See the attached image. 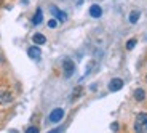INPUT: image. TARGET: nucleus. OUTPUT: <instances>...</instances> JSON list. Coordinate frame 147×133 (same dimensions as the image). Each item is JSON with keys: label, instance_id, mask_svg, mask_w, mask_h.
I'll return each instance as SVG.
<instances>
[{"label": "nucleus", "instance_id": "4", "mask_svg": "<svg viewBox=\"0 0 147 133\" xmlns=\"http://www.w3.org/2000/svg\"><path fill=\"white\" fill-rule=\"evenodd\" d=\"M50 11H51V15L53 16H56V19H59L61 22H64L67 19V15L64 13V11H61V10H58L56 7H51L50 8Z\"/></svg>", "mask_w": 147, "mask_h": 133}, {"label": "nucleus", "instance_id": "16", "mask_svg": "<svg viewBox=\"0 0 147 133\" xmlns=\"http://www.w3.org/2000/svg\"><path fill=\"white\" fill-rule=\"evenodd\" d=\"M0 2H2V0H0Z\"/></svg>", "mask_w": 147, "mask_h": 133}, {"label": "nucleus", "instance_id": "10", "mask_svg": "<svg viewBox=\"0 0 147 133\" xmlns=\"http://www.w3.org/2000/svg\"><path fill=\"white\" fill-rule=\"evenodd\" d=\"M134 98H136V101H142L144 98H146V92H144L142 88L134 90Z\"/></svg>", "mask_w": 147, "mask_h": 133}, {"label": "nucleus", "instance_id": "7", "mask_svg": "<svg viewBox=\"0 0 147 133\" xmlns=\"http://www.w3.org/2000/svg\"><path fill=\"white\" fill-rule=\"evenodd\" d=\"M90 15H91L93 18H101L102 10H101L99 5H91V7H90Z\"/></svg>", "mask_w": 147, "mask_h": 133}, {"label": "nucleus", "instance_id": "1", "mask_svg": "<svg viewBox=\"0 0 147 133\" xmlns=\"http://www.w3.org/2000/svg\"><path fill=\"white\" fill-rule=\"evenodd\" d=\"M134 130H136L138 133H147V114L146 112H141V114L136 115Z\"/></svg>", "mask_w": 147, "mask_h": 133}, {"label": "nucleus", "instance_id": "11", "mask_svg": "<svg viewBox=\"0 0 147 133\" xmlns=\"http://www.w3.org/2000/svg\"><path fill=\"white\" fill-rule=\"evenodd\" d=\"M139 16H141V13H139V11H131V13H129V22H131V24L138 22Z\"/></svg>", "mask_w": 147, "mask_h": 133}, {"label": "nucleus", "instance_id": "5", "mask_svg": "<svg viewBox=\"0 0 147 133\" xmlns=\"http://www.w3.org/2000/svg\"><path fill=\"white\" fill-rule=\"evenodd\" d=\"M123 87V80L121 79H112L109 83V90L110 92H118V90Z\"/></svg>", "mask_w": 147, "mask_h": 133}, {"label": "nucleus", "instance_id": "14", "mask_svg": "<svg viewBox=\"0 0 147 133\" xmlns=\"http://www.w3.org/2000/svg\"><path fill=\"white\" fill-rule=\"evenodd\" d=\"M26 132H27V133H38V128H37V127H29Z\"/></svg>", "mask_w": 147, "mask_h": 133}, {"label": "nucleus", "instance_id": "9", "mask_svg": "<svg viewBox=\"0 0 147 133\" xmlns=\"http://www.w3.org/2000/svg\"><path fill=\"white\" fill-rule=\"evenodd\" d=\"M32 40L35 45H43L45 42H47V39H45V35H42V34H34Z\"/></svg>", "mask_w": 147, "mask_h": 133}, {"label": "nucleus", "instance_id": "6", "mask_svg": "<svg viewBox=\"0 0 147 133\" xmlns=\"http://www.w3.org/2000/svg\"><path fill=\"white\" fill-rule=\"evenodd\" d=\"M27 55H29V58H32V59H38L42 56V52H40L38 47H30L29 50H27Z\"/></svg>", "mask_w": 147, "mask_h": 133}, {"label": "nucleus", "instance_id": "12", "mask_svg": "<svg viewBox=\"0 0 147 133\" xmlns=\"http://www.w3.org/2000/svg\"><path fill=\"white\" fill-rule=\"evenodd\" d=\"M136 43H138L136 39H131V40H128V42H126V50H133V48L136 47Z\"/></svg>", "mask_w": 147, "mask_h": 133}, {"label": "nucleus", "instance_id": "2", "mask_svg": "<svg viewBox=\"0 0 147 133\" xmlns=\"http://www.w3.org/2000/svg\"><path fill=\"white\" fill-rule=\"evenodd\" d=\"M63 69H64V77H66V79L72 77L74 71H75V64H74L72 59H64V63H63Z\"/></svg>", "mask_w": 147, "mask_h": 133}, {"label": "nucleus", "instance_id": "3", "mask_svg": "<svg viewBox=\"0 0 147 133\" xmlns=\"http://www.w3.org/2000/svg\"><path fill=\"white\" fill-rule=\"evenodd\" d=\"M64 117V109H61V107H56V109H53L51 111V114H50V122L51 124H56V122H59L61 119Z\"/></svg>", "mask_w": 147, "mask_h": 133}, {"label": "nucleus", "instance_id": "13", "mask_svg": "<svg viewBox=\"0 0 147 133\" xmlns=\"http://www.w3.org/2000/svg\"><path fill=\"white\" fill-rule=\"evenodd\" d=\"M56 26H58V21H56V19H50V21H48V27L53 29V27H56Z\"/></svg>", "mask_w": 147, "mask_h": 133}, {"label": "nucleus", "instance_id": "8", "mask_svg": "<svg viewBox=\"0 0 147 133\" xmlns=\"http://www.w3.org/2000/svg\"><path fill=\"white\" fill-rule=\"evenodd\" d=\"M42 19H43V11H42L40 8H37L35 15H34V18H32V22L34 24H40Z\"/></svg>", "mask_w": 147, "mask_h": 133}, {"label": "nucleus", "instance_id": "15", "mask_svg": "<svg viewBox=\"0 0 147 133\" xmlns=\"http://www.w3.org/2000/svg\"><path fill=\"white\" fill-rule=\"evenodd\" d=\"M118 128V124H112V130H117Z\"/></svg>", "mask_w": 147, "mask_h": 133}]
</instances>
